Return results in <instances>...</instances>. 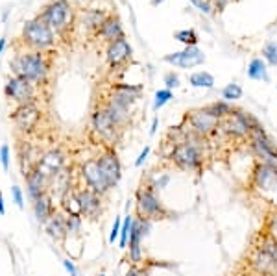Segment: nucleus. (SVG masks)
Here are the masks:
<instances>
[{"instance_id":"nucleus-1","label":"nucleus","mask_w":277,"mask_h":276,"mask_svg":"<svg viewBox=\"0 0 277 276\" xmlns=\"http://www.w3.org/2000/svg\"><path fill=\"white\" fill-rule=\"evenodd\" d=\"M11 69L15 72V76L24 78L28 82H41L44 80V76L48 72L47 61L43 60V56L39 52H32V54H19L15 60L11 61Z\"/></svg>"},{"instance_id":"nucleus-2","label":"nucleus","mask_w":277,"mask_h":276,"mask_svg":"<svg viewBox=\"0 0 277 276\" xmlns=\"http://www.w3.org/2000/svg\"><path fill=\"white\" fill-rule=\"evenodd\" d=\"M137 217L150 222L168 217V210L163 206L159 196L155 195L154 187H138L137 189Z\"/></svg>"},{"instance_id":"nucleus-3","label":"nucleus","mask_w":277,"mask_h":276,"mask_svg":"<svg viewBox=\"0 0 277 276\" xmlns=\"http://www.w3.org/2000/svg\"><path fill=\"white\" fill-rule=\"evenodd\" d=\"M72 17H74L72 15V6H70L69 0H54L52 4H48L41 13V19L56 32H61L69 26L72 22Z\"/></svg>"},{"instance_id":"nucleus-4","label":"nucleus","mask_w":277,"mask_h":276,"mask_svg":"<svg viewBox=\"0 0 277 276\" xmlns=\"http://www.w3.org/2000/svg\"><path fill=\"white\" fill-rule=\"evenodd\" d=\"M22 39L33 49H47L54 43V30L39 17L26 22V26L22 30Z\"/></svg>"},{"instance_id":"nucleus-5","label":"nucleus","mask_w":277,"mask_h":276,"mask_svg":"<svg viewBox=\"0 0 277 276\" xmlns=\"http://www.w3.org/2000/svg\"><path fill=\"white\" fill-rule=\"evenodd\" d=\"M187 121H189V125L194 132H196L198 136H211L213 132L218 130L220 126V121L211 115L205 108L202 109H192L187 113Z\"/></svg>"},{"instance_id":"nucleus-6","label":"nucleus","mask_w":277,"mask_h":276,"mask_svg":"<svg viewBox=\"0 0 277 276\" xmlns=\"http://www.w3.org/2000/svg\"><path fill=\"white\" fill-rule=\"evenodd\" d=\"M251 146L253 150L257 152V156L262 157L266 165H272V167H277V150L275 146L270 143V139L266 137L262 126H257L251 130Z\"/></svg>"},{"instance_id":"nucleus-7","label":"nucleus","mask_w":277,"mask_h":276,"mask_svg":"<svg viewBox=\"0 0 277 276\" xmlns=\"http://www.w3.org/2000/svg\"><path fill=\"white\" fill-rule=\"evenodd\" d=\"M150 221H143V219H133L131 222V232H129V260L133 265H138L143 261V239L148 233Z\"/></svg>"},{"instance_id":"nucleus-8","label":"nucleus","mask_w":277,"mask_h":276,"mask_svg":"<svg viewBox=\"0 0 277 276\" xmlns=\"http://www.w3.org/2000/svg\"><path fill=\"white\" fill-rule=\"evenodd\" d=\"M172 160L177 167L185 169V171H192V169L200 167L202 162V154L192 143H179V145L172 150Z\"/></svg>"},{"instance_id":"nucleus-9","label":"nucleus","mask_w":277,"mask_h":276,"mask_svg":"<svg viewBox=\"0 0 277 276\" xmlns=\"http://www.w3.org/2000/svg\"><path fill=\"white\" fill-rule=\"evenodd\" d=\"M163 60H165L166 63L181 67V69H192V67L196 65H202L203 61H205V54H203L198 47H187L181 52H174V54L165 56Z\"/></svg>"},{"instance_id":"nucleus-10","label":"nucleus","mask_w":277,"mask_h":276,"mask_svg":"<svg viewBox=\"0 0 277 276\" xmlns=\"http://www.w3.org/2000/svg\"><path fill=\"white\" fill-rule=\"evenodd\" d=\"M81 174H83L87 185H89L95 193H98V195H104V193H107V191L111 189V187L107 185L104 174H102L100 165H98V160H89V162L83 163Z\"/></svg>"},{"instance_id":"nucleus-11","label":"nucleus","mask_w":277,"mask_h":276,"mask_svg":"<svg viewBox=\"0 0 277 276\" xmlns=\"http://www.w3.org/2000/svg\"><path fill=\"white\" fill-rule=\"evenodd\" d=\"M98 165H100V171L104 174V178H106L107 185L109 187H115L118 184V180L122 176V167H120V162H118V157L115 152L107 150L106 154H102L98 157Z\"/></svg>"},{"instance_id":"nucleus-12","label":"nucleus","mask_w":277,"mask_h":276,"mask_svg":"<svg viewBox=\"0 0 277 276\" xmlns=\"http://www.w3.org/2000/svg\"><path fill=\"white\" fill-rule=\"evenodd\" d=\"M6 95L13 98L15 102H19L21 106H26L33 98V87L28 80L15 76V78H10V82L6 84Z\"/></svg>"},{"instance_id":"nucleus-13","label":"nucleus","mask_w":277,"mask_h":276,"mask_svg":"<svg viewBox=\"0 0 277 276\" xmlns=\"http://www.w3.org/2000/svg\"><path fill=\"white\" fill-rule=\"evenodd\" d=\"M106 56H107V63L111 67L122 65L124 61L131 58V47H129V43L126 41V37H120L117 39V41L109 43Z\"/></svg>"},{"instance_id":"nucleus-14","label":"nucleus","mask_w":277,"mask_h":276,"mask_svg":"<svg viewBox=\"0 0 277 276\" xmlns=\"http://www.w3.org/2000/svg\"><path fill=\"white\" fill-rule=\"evenodd\" d=\"M251 265L261 276H277V260L261 249L251 254Z\"/></svg>"},{"instance_id":"nucleus-15","label":"nucleus","mask_w":277,"mask_h":276,"mask_svg":"<svg viewBox=\"0 0 277 276\" xmlns=\"http://www.w3.org/2000/svg\"><path fill=\"white\" fill-rule=\"evenodd\" d=\"M78 202H80L81 215L87 217H96L100 211V195L95 193L93 189H81L76 193Z\"/></svg>"},{"instance_id":"nucleus-16","label":"nucleus","mask_w":277,"mask_h":276,"mask_svg":"<svg viewBox=\"0 0 277 276\" xmlns=\"http://www.w3.org/2000/svg\"><path fill=\"white\" fill-rule=\"evenodd\" d=\"M37 121H39V111L33 108L32 104L21 106V108L13 113V123L17 125V128H21V130L24 132L32 130L33 126L37 125Z\"/></svg>"},{"instance_id":"nucleus-17","label":"nucleus","mask_w":277,"mask_h":276,"mask_svg":"<svg viewBox=\"0 0 277 276\" xmlns=\"http://www.w3.org/2000/svg\"><path fill=\"white\" fill-rule=\"evenodd\" d=\"M98 33L106 39L107 43H113V41L124 37V30H122V24H120V19H118L117 15H107L106 21L102 22V26L98 28Z\"/></svg>"},{"instance_id":"nucleus-18","label":"nucleus","mask_w":277,"mask_h":276,"mask_svg":"<svg viewBox=\"0 0 277 276\" xmlns=\"http://www.w3.org/2000/svg\"><path fill=\"white\" fill-rule=\"evenodd\" d=\"M26 184H28V195H30V199L37 201L39 196L44 195V189H47V174H44L41 169H35V171L26 174Z\"/></svg>"},{"instance_id":"nucleus-19","label":"nucleus","mask_w":277,"mask_h":276,"mask_svg":"<svg viewBox=\"0 0 277 276\" xmlns=\"http://www.w3.org/2000/svg\"><path fill=\"white\" fill-rule=\"evenodd\" d=\"M138 93H141V87L138 86H126V84H120V86L113 87V97L111 100H115L117 104L128 108L129 104H133L137 100Z\"/></svg>"},{"instance_id":"nucleus-20","label":"nucleus","mask_w":277,"mask_h":276,"mask_svg":"<svg viewBox=\"0 0 277 276\" xmlns=\"http://www.w3.org/2000/svg\"><path fill=\"white\" fill-rule=\"evenodd\" d=\"M273 184H277V167L266 165V163L257 165V169H255V185L257 187L270 189Z\"/></svg>"},{"instance_id":"nucleus-21","label":"nucleus","mask_w":277,"mask_h":276,"mask_svg":"<svg viewBox=\"0 0 277 276\" xmlns=\"http://www.w3.org/2000/svg\"><path fill=\"white\" fill-rule=\"evenodd\" d=\"M93 126H95V130L100 132V134H109V132H113L117 128L115 123H113V119L109 117V113L106 111V108H100L95 111V115H93Z\"/></svg>"},{"instance_id":"nucleus-22","label":"nucleus","mask_w":277,"mask_h":276,"mask_svg":"<svg viewBox=\"0 0 277 276\" xmlns=\"http://www.w3.org/2000/svg\"><path fill=\"white\" fill-rule=\"evenodd\" d=\"M44 226H47V232L50 233V238L58 239V241H61L67 235V222L61 215H52L44 222Z\"/></svg>"},{"instance_id":"nucleus-23","label":"nucleus","mask_w":277,"mask_h":276,"mask_svg":"<svg viewBox=\"0 0 277 276\" xmlns=\"http://www.w3.org/2000/svg\"><path fill=\"white\" fill-rule=\"evenodd\" d=\"M33 211H35V217H37L39 222H47L50 217H52V202L47 195L39 196L37 201H33Z\"/></svg>"},{"instance_id":"nucleus-24","label":"nucleus","mask_w":277,"mask_h":276,"mask_svg":"<svg viewBox=\"0 0 277 276\" xmlns=\"http://www.w3.org/2000/svg\"><path fill=\"white\" fill-rule=\"evenodd\" d=\"M248 76L251 80H264L268 82V70H266V63L259 58H253L251 63L248 65Z\"/></svg>"},{"instance_id":"nucleus-25","label":"nucleus","mask_w":277,"mask_h":276,"mask_svg":"<svg viewBox=\"0 0 277 276\" xmlns=\"http://www.w3.org/2000/svg\"><path fill=\"white\" fill-rule=\"evenodd\" d=\"M192 87H205V89H213L214 87V76L207 70H198L189 78Z\"/></svg>"},{"instance_id":"nucleus-26","label":"nucleus","mask_w":277,"mask_h":276,"mask_svg":"<svg viewBox=\"0 0 277 276\" xmlns=\"http://www.w3.org/2000/svg\"><path fill=\"white\" fill-rule=\"evenodd\" d=\"M61 163H63V157H61V154L59 152H48L47 156L41 160V171H48V174L50 173H56L59 167H61ZM47 174V173H44Z\"/></svg>"},{"instance_id":"nucleus-27","label":"nucleus","mask_w":277,"mask_h":276,"mask_svg":"<svg viewBox=\"0 0 277 276\" xmlns=\"http://www.w3.org/2000/svg\"><path fill=\"white\" fill-rule=\"evenodd\" d=\"M211 115H214L216 119L222 123V121L225 119V117H229L231 111H233V108L229 106V102H225V100H220V102H213L209 104L207 108H205Z\"/></svg>"},{"instance_id":"nucleus-28","label":"nucleus","mask_w":277,"mask_h":276,"mask_svg":"<svg viewBox=\"0 0 277 276\" xmlns=\"http://www.w3.org/2000/svg\"><path fill=\"white\" fill-rule=\"evenodd\" d=\"M222 98L225 102H235V100H240L242 98V87L239 84H229V86L224 87L222 91Z\"/></svg>"},{"instance_id":"nucleus-29","label":"nucleus","mask_w":277,"mask_h":276,"mask_svg":"<svg viewBox=\"0 0 277 276\" xmlns=\"http://www.w3.org/2000/svg\"><path fill=\"white\" fill-rule=\"evenodd\" d=\"M174 37L177 39V41H181V43H185L187 47H196L198 43V33L194 32V30H179V32L174 33Z\"/></svg>"},{"instance_id":"nucleus-30","label":"nucleus","mask_w":277,"mask_h":276,"mask_svg":"<svg viewBox=\"0 0 277 276\" xmlns=\"http://www.w3.org/2000/svg\"><path fill=\"white\" fill-rule=\"evenodd\" d=\"M131 222H133V217H126L124 219V224L120 228V249H126V245H128V239H129V232H131Z\"/></svg>"},{"instance_id":"nucleus-31","label":"nucleus","mask_w":277,"mask_h":276,"mask_svg":"<svg viewBox=\"0 0 277 276\" xmlns=\"http://www.w3.org/2000/svg\"><path fill=\"white\" fill-rule=\"evenodd\" d=\"M262 58L270 63V65H277V43H266L262 49Z\"/></svg>"},{"instance_id":"nucleus-32","label":"nucleus","mask_w":277,"mask_h":276,"mask_svg":"<svg viewBox=\"0 0 277 276\" xmlns=\"http://www.w3.org/2000/svg\"><path fill=\"white\" fill-rule=\"evenodd\" d=\"M168 100H172V91L170 89H161V91L155 93V102H154V111L161 109Z\"/></svg>"},{"instance_id":"nucleus-33","label":"nucleus","mask_w":277,"mask_h":276,"mask_svg":"<svg viewBox=\"0 0 277 276\" xmlns=\"http://www.w3.org/2000/svg\"><path fill=\"white\" fill-rule=\"evenodd\" d=\"M67 222V233H78L81 230V217L80 215H69L65 219Z\"/></svg>"},{"instance_id":"nucleus-34","label":"nucleus","mask_w":277,"mask_h":276,"mask_svg":"<svg viewBox=\"0 0 277 276\" xmlns=\"http://www.w3.org/2000/svg\"><path fill=\"white\" fill-rule=\"evenodd\" d=\"M0 162H2V167H4V171H8V169H10V146H8V145L0 146Z\"/></svg>"},{"instance_id":"nucleus-35","label":"nucleus","mask_w":277,"mask_h":276,"mask_svg":"<svg viewBox=\"0 0 277 276\" xmlns=\"http://www.w3.org/2000/svg\"><path fill=\"white\" fill-rule=\"evenodd\" d=\"M11 195H13V202L22 210V208H24V196H22L21 187H19V185H13V187H11Z\"/></svg>"},{"instance_id":"nucleus-36","label":"nucleus","mask_w":277,"mask_h":276,"mask_svg":"<svg viewBox=\"0 0 277 276\" xmlns=\"http://www.w3.org/2000/svg\"><path fill=\"white\" fill-rule=\"evenodd\" d=\"M120 228H122V224H120V219H115V224H113V230L111 233H109V243H115V239L120 235Z\"/></svg>"},{"instance_id":"nucleus-37","label":"nucleus","mask_w":277,"mask_h":276,"mask_svg":"<svg viewBox=\"0 0 277 276\" xmlns=\"http://www.w3.org/2000/svg\"><path fill=\"white\" fill-rule=\"evenodd\" d=\"M165 84H166V89L177 87L179 86V78H177V74H174V72H168V74L165 76Z\"/></svg>"},{"instance_id":"nucleus-38","label":"nucleus","mask_w":277,"mask_h":276,"mask_svg":"<svg viewBox=\"0 0 277 276\" xmlns=\"http://www.w3.org/2000/svg\"><path fill=\"white\" fill-rule=\"evenodd\" d=\"M63 267L67 269V272H69L70 276H78V269H76L74 263L70 260H63Z\"/></svg>"},{"instance_id":"nucleus-39","label":"nucleus","mask_w":277,"mask_h":276,"mask_svg":"<svg viewBox=\"0 0 277 276\" xmlns=\"http://www.w3.org/2000/svg\"><path fill=\"white\" fill-rule=\"evenodd\" d=\"M148 154H150V146H144V150L141 152V156L137 157V162H135V165H137V167H141V165H143V163L146 162V157H148Z\"/></svg>"},{"instance_id":"nucleus-40","label":"nucleus","mask_w":277,"mask_h":276,"mask_svg":"<svg viewBox=\"0 0 277 276\" xmlns=\"http://www.w3.org/2000/svg\"><path fill=\"white\" fill-rule=\"evenodd\" d=\"M126 276H146V272H144L138 265H131V267H129L128 274H126Z\"/></svg>"},{"instance_id":"nucleus-41","label":"nucleus","mask_w":277,"mask_h":276,"mask_svg":"<svg viewBox=\"0 0 277 276\" xmlns=\"http://www.w3.org/2000/svg\"><path fill=\"white\" fill-rule=\"evenodd\" d=\"M192 4H196L200 10L203 11V13H211V8H209V4L207 2H202V0H191Z\"/></svg>"},{"instance_id":"nucleus-42","label":"nucleus","mask_w":277,"mask_h":276,"mask_svg":"<svg viewBox=\"0 0 277 276\" xmlns=\"http://www.w3.org/2000/svg\"><path fill=\"white\" fill-rule=\"evenodd\" d=\"M72 2H74L78 8H87V6L91 4V0H72Z\"/></svg>"},{"instance_id":"nucleus-43","label":"nucleus","mask_w":277,"mask_h":276,"mask_svg":"<svg viewBox=\"0 0 277 276\" xmlns=\"http://www.w3.org/2000/svg\"><path fill=\"white\" fill-rule=\"evenodd\" d=\"M6 213V206H4V196H2V191H0V215Z\"/></svg>"},{"instance_id":"nucleus-44","label":"nucleus","mask_w":277,"mask_h":276,"mask_svg":"<svg viewBox=\"0 0 277 276\" xmlns=\"http://www.w3.org/2000/svg\"><path fill=\"white\" fill-rule=\"evenodd\" d=\"M214 2H216V6H218V8H224L227 0H214Z\"/></svg>"},{"instance_id":"nucleus-45","label":"nucleus","mask_w":277,"mask_h":276,"mask_svg":"<svg viewBox=\"0 0 277 276\" xmlns=\"http://www.w3.org/2000/svg\"><path fill=\"white\" fill-rule=\"evenodd\" d=\"M4 47H6V39L2 37V39H0V54H2V50H4Z\"/></svg>"},{"instance_id":"nucleus-46","label":"nucleus","mask_w":277,"mask_h":276,"mask_svg":"<svg viewBox=\"0 0 277 276\" xmlns=\"http://www.w3.org/2000/svg\"><path fill=\"white\" fill-rule=\"evenodd\" d=\"M155 128H157V119H154V125H152V136L155 134Z\"/></svg>"},{"instance_id":"nucleus-47","label":"nucleus","mask_w":277,"mask_h":276,"mask_svg":"<svg viewBox=\"0 0 277 276\" xmlns=\"http://www.w3.org/2000/svg\"><path fill=\"white\" fill-rule=\"evenodd\" d=\"M163 2H165V0H152V4L154 6H159V4H163Z\"/></svg>"},{"instance_id":"nucleus-48","label":"nucleus","mask_w":277,"mask_h":276,"mask_svg":"<svg viewBox=\"0 0 277 276\" xmlns=\"http://www.w3.org/2000/svg\"><path fill=\"white\" fill-rule=\"evenodd\" d=\"M98 276H106V274H98Z\"/></svg>"}]
</instances>
